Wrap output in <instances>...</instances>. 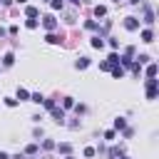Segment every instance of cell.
<instances>
[{
  "instance_id": "cell-18",
  "label": "cell",
  "mask_w": 159,
  "mask_h": 159,
  "mask_svg": "<svg viewBox=\"0 0 159 159\" xmlns=\"http://www.w3.org/2000/svg\"><path fill=\"white\" fill-rule=\"evenodd\" d=\"M27 27H30V30H35V27H37V20H35V17H30V20H27Z\"/></svg>"
},
{
  "instance_id": "cell-16",
  "label": "cell",
  "mask_w": 159,
  "mask_h": 159,
  "mask_svg": "<svg viewBox=\"0 0 159 159\" xmlns=\"http://www.w3.org/2000/svg\"><path fill=\"white\" fill-rule=\"evenodd\" d=\"M62 104H65V109H70V107H75V102H72V97H65V102H62Z\"/></svg>"
},
{
  "instance_id": "cell-1",
  "label": "cell",
  "mask_w": 159,
  "mask_h": 159,
  "mask_svg": "<svg viewBox=\"0 0 159 159\" xmlns=\"http://www.w3.org/2000/svg\"><path fill=\"white\" fill-rule=\"evenodd\" d=\"M154 97H157V80L149 77L147 80V99H154Z\"/></svg>"
},
{
  "instance_id": "cell-7",
  "label": "cell",
  "mask_w": 159,
  "mask_h": 159,
  "mask_svg": "<svg viewBox=\"0 0 159 159\" xmlns=\"http://www.w3.org/2000/svg\"><path fill=\"white\" fill-rule=\"evenodd\" d=\"M152 40H154V32L152 30H144L142 32V42H152Z\"/></svg>"
},
{
  "instance_id": "cell-15",
  "label": "cell",
  "mask_w": 159,
  "mask_h": 159,
  "mask_svg": "<svg viewBox=\"0 0 159 159\" xmlns=\"http://www.w3.org/2000/svg\"><path fill=\"white\" fill-rule=\"evenodd\" d=\"M57 149H60V152H62V154H70V149H72V147H70V144H67V142H65V144H60V147H57Z\"/></svg>"
},
{
  "instance_id": "cell-13",
  "label": "cell",
  "mask_w": 159,
  "mask_h": 159,
  "mask_svg": "<svg viewBox=\"0 0 159 159\" xmlns=\"http://www.w3.org/2000/svg\"><path fill=\"white\" fill-rule=\"evenodd\" d=\"M2 62H5V65H12V62H15V55H12V52H7V55L2 57Z\"/></svg>"
},
{
  "instance_id": "cell-10",
  "label": "cell",
  "mask_w": 159,
  "mask_h": 159,
  "mask_svg": "<svg viewBox=\"0 0 159 159\" xmlns=\"http://www.w3.org/2000/svg\"><path fill=\"white\" fill-rule=\"evenodd\" d=\"M45 40H47L50 45H60V37H57V35H52V32H50V35H47Z\"/></svg>"
},
{
  "instance_id": "cell-12",
  "label": "cell",
  "mask_w": 159,
  "mask_h": 159,
  "mask_svg": "<svg viewBox=\"0 0 159 159\" xmlns=\"http://www.w3.org/2000/svg\"><path fill=\"white\" fill-rule=\"evenodd\" d=\"M25 12H27V17H37V15H40V10H37V7H27Z\"/></svg>"
},
{
  "instance_id": "cell-9",
  "label": "cell",
  "mask_w": 159,
  "mask_h": 159,
  "mask_svg": "<svg viewBox=\"0 0 159 159\" xmlns=\"http://www.w3.org/2000/svg\"><path fill=\"white\" fill-rule=\"evenodd\" d=\"M94 15H97V17L107 15V7H104V5H97V7H94Z\"/></svg>"
},
{
  "instance_id": "cell-17",
  "label": "cell",
  "mask_w": 159,
  "mask_h": 159,
  "mask_svg": "<svg viewBox=\"0 0 159 159\" xmlns=\"http://www.w3.org/2000/svg\"><path fill=\"white\" fill-rule=\"evenodd\" d=\"M127 124H124V119H114V129H124Z\"/></svg>"
},
{
  "instance_id": "cell-14",
  "label": "cell",
  "mask_w": 159,
  "mask_h": 159,
  "mask_svg": "<svg viewBox=\"0 0 159 159\" xmlns=\"http://www.w3.org/2000/svg\"><path fill=\"white\" fill-rule=\"evenodd\" d=\"M102 45H104V42H102V37H94V40H92V47H97V50H102Z\"/></svg>"
},
{
  "instance_id": "cell-25",
  "label": "cell",
  "mask_w": 159,
  "mask_h": 159,
  "mask_svg": "<svg viewBox=\"0 0 159 159\" xmlns=\"http://www.w3.org/2000/svg\"><path fill=\"white\" fill-rule=\"evenodd\" d=\"M122 159H129V157H122Z\"/></svg>"
},
{
  "instance_id": "cell-24",
  "label": "cell",
  "mask_w": 159,
  "mask_h": 159,
  "mask_svg": "<svg viewBox=\"0 0 159 159\" xmlns=\"http://www.w3.org/2000/svg\"><path fill=\"white\" fill-rule=\"evenodd\" d=\"M17 2H27V0H17Z\"/></svg>"
},
{
  "instance_id": "cell-23",
  "label": "cell",
  "mask_w": 159,
  "mask_h": 159,
  "mask_svg": "<svg viewBox=\"0 0 159 159\" xmlns=\"http://www.w3.org/2000/svg\"><path fill=\"white\" fill-rule=\"evenodd\" d=\"M70 2H80V0H70Z\"/></svg>"
},
{
  "instance_id": "cell-20",
  "label": "cell",
  "mask_w": 159,
  "mask_h": 159,
  "mask_svg": "<svg viewBox=\"0 0 159 159\" xmlns=\"http://www.w3.org/2000/svg\"><path fill=\"white\" fill-rule=\"evenodd\" d=\"M25 152H27V154H35V152H37V144H30V147H27Z\"/></svg>"
},
{
  "instance_id": "cell-22",
  "label": "cell",
  "mask_w": 159,
  "mask_h": 159,
  "mask_svg": "<svg viewBox=\"0 0 159 159\" xmlns=\"http://www.w3.org/2000/svg\"><path fill=\"white\" fill-rule=\"evenodd\" d=\"M0 159H10V157H7V154H5V152H0Z\"/></svg>"
},
{
  "instance_id": "cell-8",
  "label": "cell",
  "mask_w": 159,
  "mask_h": 159,
  "mask_svg": "<svg viewBox=\"0 0 159 159\" xmlns=\"http://www.w3.org/2000/svg\"><path fill=\"white\" fill-rule=\"evenodd\" d=\"M84 67H89V60L87 57H80L77 60V70H84Z\"/></svg>"
},
{
  "instance_id": "cell-21",
  "label": "cell",
  "mask_w": 159,
  "mask_h": 159,
  "mask_svg": "<svg viewBox=\"0 0 159 159\" xmlns=\"http://www.w3.org/2000/svg\"><path fill=\"white\" fill-rule=\"evenodd\" d=\"M52 7L55 10H62V0H52Z\"/></svg>"
},
{
  "instance_id": "cell-26",
  "label": "cell",
  "mask_w": 159,
  "mask_h": 159,
  "mask_svg": "<svg viewBox=\"0 0 159 159\" xmlns=\"http://www.w3.org/2000/svg\"><path fill=\"white\" fill-rule=\"evenodd\" d=\"M67 159H72V157H67Z\"/></svg>"
},
{
  "instance_id": "cell-4",
  "label": "cell",
  "mask_w": 159,
  "mask_h": 159,
  "mask_svg": "<svg viewBox=\"0 0 159 159\" xmlns=\"http://www.w3.org/2000/svg\"><path fill=\"white\" fill-rule=\"evenodd\" d=\"M124 27H127V30H137V27H139L137 17H124Z\"/></svg>"
},
{
  "instance_id": "cell-11",
  "label": "cell",
  "mask_w": 159,
  "mask_h": 159,
  "mask_svg": "<svg viewBox=\"0 0 159 159\" xmlns=\"http://www.w3.org/2000/svg\"><path fill=\"white\" fill-rule=\"evenodd\" d=\"M147 77H157V65H154V62L147 67Z\"/></svg>"
},
{
  "instance_id": "cell-6",
  "label": "cell",
  "mask_w": 159,
  "mask_h": 159,
  "mask_svg": "<svg viewBox=\"0 0 159 159\" xmlns=\"http://www.w3.org/2000/svg\"><path fill=\"white\" fill-rule=\"evenodd\" d=\"M144 22H147V25H152V22H154V15H152V10H149V7H144Z\"/></svg>"
},
{
  "instance_id": "cell-19",
  "label": "cell",
  "mask_w": 159,
  "mask_h": 159,
  "mask_svg": "<svg viewBox=\"0 0 159 159\" xmlns=\"http://www.w3.org/2000/svg\"><path fill=\"white\" fill-rule=\"evenodd\" d=\"M17 97H20V99H27L30 94H27V89H17Z\"/></svg>"
},
{
  "instance_id": "cell-2",
  "label": "cell",
  "mask_w": 159,
  "mask_h": 159,
  "mask_svg": "<svg viewBox=\"0 0 159 159\" xmlns=\"http://www.w3.org/2000/svg\"><path fill=\"white\" fill-rule=\"evenodd\" d=\"M42 25H45V30H50V32H52V30L57 27V20H55V15H45V17H42Z\"/></svg>"
},
{
  "instance_id": "cell-5",
  "label": "cell",
  "mask_w": 159,
  "mask_h": 159,
  "mask_svg": "<svg viewBox=\"0 0 159 159\" xmlns=\"http://www.w3.org/2000/svg\"><path fill=\"white\" fill-rule=\"evenodd\" d=\"M109 70H112V77H114V80H122V77H124V70H122V67H109Z\"/></svg>"
},
{
  "instance_id": "cell-3",
  "label": "cell",
  "mask_w": 159,
  "mask_h": 159,
  "mask_svg": "<svg viewBox=\"0 0 159 159\" xmlns=\"http://www.w3.org/2000/svg\"><path fill=\"white\" fill-rule=\"evenodd\" d=\"M50 112H52V117H55V122H57V124H62V122H65V112H62V109H57V107H52Z\"/></svg>"
}]
</instances>
